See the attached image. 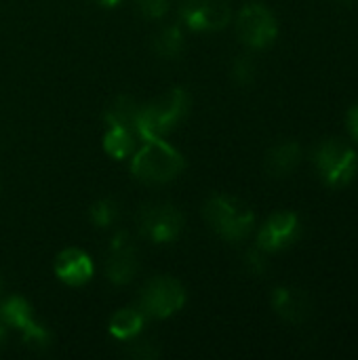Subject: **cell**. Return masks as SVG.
<instances>
[{"mask_svg":"<svg viewBox=\"0 0 358 360\" xmlns=\"http://www.w3.org/2000/svg\"><path fill=\"white\" fill-rule=\"evenodd\" d=\"M190 93L181 86H175L154 99L148 105L139 108V139L143 137H162L175 124H179L190 112Z\"/></svg>","mask_w":358,"mask_h":360,"instance_id":"obj_2","label":"cell"},{"mask_svg":"<svg viewBox=\"0 0 358 360\" xmlns=\"http://www.w3.org/2000/svg\"><path fill=\"white\" fill-rule=\"evenodd\" d=\"M236 34L241 42L247 44L249 49H266L276 40L279 23L268 6L251 2L243 6V11L236 17Z\"/></svg>","mask_w":358,"mask_h":360,"instance_id":"obj_5","label":"cell"},{"mask_svg":"<svg viewBox=\"0 0 358 360\" xmlns=\"http://www.w3.org/2000/svg\"><path fill=\"white\" fill-rule=\"evenodd\" d=\"M55 274L61 283H65L70 287H80L93 278L95 266H93V259L84 251L65 249L55 259Z\"/></svg>","mask_w":358,"mask_h":360,"instance_id":"obj_11","label":"cell"},{"mask_svg":"<svg viewBox=\"0 0 358 360\" xmlns=\"http://www.w3.org/2000/svg\"><path fill=\"white\" fill-rule=\"evenodd\" d=\"M232 78L236 84H251L255 78V63L247 55H241L232 63Z\"/></svg>","mask_w":358,"mask_h":360,"instance_id":"obj_19","label":"cell"},{"mask_svg":"<svg viewBox=\"0 0 358 360\" xmlns=\"http://www.w3.org/2000/svg\"><path fill=\"white\" fill-rule=\"evenodd\" d=\"M245 268H247L251 274H255V276H260V274L266 272V259H264V255H262V249L249 251V253L245 255Z\"/></svg>","mask_w":358,"mask_h":360,"instance_id":"obj_22","label":"cell"},{"mask_svg":"<svg viewBox=\"0 0 358 360\" xmlns=\"http://www.w3.org/2000/svg\"><path fill=\"white\" fill-rule=\"evenodd\" d=\"M314 167L329 188H344L357 177L358 156L342 139H325L314 150Z\"/></svg>","mask_w":358,"mask_h":360,"instance_id":"obj_4","label":"cell"},{"mask_svg":"<svg viewBox=\"0 0 358 360\" xmlns=\"http://www.w3.org/2000/svg\"><path fill=\"white\" fill-rule=\"evenodd\" d=\"M184 226L181 213L171 205H150L139 213V230L154 243H171Z\"/></svg>","mask_w":358,"mask_h":360,"instance_id":"obj_8","label":"cell"},{"mask_svg":"<svg viewBox=\"0 0 358 360\" xmlns=\"http://www.w3.org/2000/svg\"><path fill=\"white\" fill-rule=\"evenodd\" d=\"M181 21L196 32L222 30L232 19L228 0H184L179 6Z\"/></svg>","mask_w":358,"mask_h":360,"instance_id":"obj_7","label":"cell"},{"mask_svg":"<svg viewBox=\"0 0 358 360\" xmlns=\"http://www.w3.org/2000/svg\"><path fill=\"white\" fill-rule=\"evenodd\" d=\"M302 150L295 141H283L274 146L266 156V171L272 177H287L300 165Z\"/></svg>","mask_w":358,"mask_h":360,"instance_id":"obj_13","label":"cell"},{"mask_svg":"<svg viewBox=\"0 0 358 360\" xmlns=\"http://www.w3.org/2000/svg\"><path fill=\"white\" fill-rule=\"evenodd\" d=\"M152 49L156 51V55H160L162 59H175L177 55H181L184 51V34L177 25H169L165 27L156 38Z\"/></svg>","mask_w":358,"mask_h":360,"instance_id":"obj_17","label":"cell"},{"mask_svg":"<svg viewBox=\"0 0 358 360\" xmlns=\"http://www.w3.org/2000/svg\"><path fill=\"white\" fill-rule=\"evenodd\" d=\"M186 304V289L171 276H158L150 281L141 291V310L146 316L167 319L179 312Z\"/></svg>","mask_w":358,"mask_h":360,"instance_id":"obj_6","label":"cell"},{"mask_svg":"<svg viewBox=\"0 0 358 360\" xmlns=\"http://www.w3.org/2000/svg\"><path fill=\"white\" fill-rule=\"evenodd\" d=\"M186 167L184 156L162 137H143L141 148L133 152L131 171L139 181L167 184L175 179Z\"/></svg>","mask_w":358,"mask_h":360,"instance_id":"obj_1","label":"cell"},{"mask_svg":"<svg viewBox=\"0 0 358 360\" xmlns=\"http://www.w3.org/2000/svg\"><path fill=\"white\" fill-rule=\"evenodd\" d=\"M4 340H6V333H4V327L0 325V350H2V346H4Z\"/></svg>","mask_w":358,"mask_h":360,"instance_id":"obj_25","label":"cell"},{"mask_svg":"<svg viewBox=\"0 0 358 360\" xmlns=\"http://www.w3.org/2000/svg\"><path fill=\"white\" fill-rule=\"evenodd\" d=\"M2 289H4V281H2V276H0V293H2Z\"/></svg>","mask_w":358,"mask_h":360,"instance_id":"obj_26","label":"cell"},{"mask_svg":"<svg viewBox=\"0 0 358 360\" xmlns=\"http://www.w3.org/2000/svg\"><path fill=\"white\" fill-rule=\"evenodd\" d=\"M300 217L291 211L274 213L257 234V249L264 253H276L291 247L300 238Z\"/></svg>","mask_w":358,"mask_h":360,"instance_id":"obj_9","label":"cell"},{"mask_svg":"<svg viewBox=\"0 0 358 360\" xmlns=\"http://www.w3.org/2000/svg\"><path fill=\"white\" fill-rule=\"evenodd\" d=\"M203 215L207 224L230 243L245 240L255 226L253 211L232 196H211L203 207Z\"/></svg>","mask_w":358,"mask_h":360,"instance_id":"obj_3","label":"cell"},{"mask_svg":"<svg viewBox=\"0 0 358 360\" xmlns=\"http://www.w3.org/2000/svg\"><path fill=\"white\" fill-rule=\"evenodd\" d=\"M272 306L279 316H283L289 323H304L310 316L312 304L310 297L295 289V287H281L272 295Z\"/></svg>","mask_w":358,"mask_h":360,"instance_id":"obj_12","label":"cell"},{"mask_svg":"<svg viewBox=\"0 0 358 360\" xmlns=\"http://www.w3.org/2000/svg\"><path fill=\"white\" fill-rule=\"evenodd\" d=\"M139 270L137 247L127 232H118L112 240L110 255L106 262V274L114 285H127Z\"/></svg>","mask_w":358,"mask_h":360,"instance_id":"obj_10","label":"cell"},{"mask_svg":"<svg viewBox=\"0 0 358 360\" xmlns=\"http://www.w3.org/2000/svg\"><path fill=\"white\" fill-rule=\"evenodd\" d=\"M348 131H350V135L354 137L358 141V103L354 108H350V112H348Z\"/></svg>","mask_w":358,"mask_h":360,"instance_id":"obj_23","label":"cell"},{"mask_svg":"<svg viewBox=\"0 0 358 360\" xmlns=\"http://www.w3.org/2000/svg\"><path fill=\"white\" fill-rule=\"evenodd\" d=\"M93 2H97L99 6H108V8H110V6H116L120 0H93Z\"/></svg>","mask_w":358,"mask_h":360,"instance_id":"obj_24","label":"cell"},{"mask_svg":"<svg viewBox=\"0 0 358 360\" xmlns=\"http://www.w3.org/2000/svg\"><path fill=\"white\" fill-rule=\"evenodd\" d=\"M89 215H91V221H93L97 228H110V226L118 219L120 207H118L112 198H101V200H97V202L91 207Z\"/></svg>","mask_w":358,"mask_h":360,"instance_id":"obj_18","label":"cell"},{"mask_svg":"<svg viewBox=\"0 0 358 360\" xmlns=\"http://www.w3.org/2000/svg\"><path fill=\"white\" fill-rule=\"evenodd\" d=\"M0 319H2L4 325L15 327V329H19L21 333L36 325V321H34V316H32L30 304H27L23 297H17V295L6 297V300L0 304Z\"/></svg>","mask_w":358,"mask_h":360,"instance_id":"obj_16","label":"cell"},{"mask_svg":"<svg viewBox=\"0 0 358 360\" xmlns=\"http://www.w3.org/2000/svg\"><path fill=\"white\" fill-rule=\"evenodd\" d=\"M127 344H129V348H127V354L129 356H133V359H154V356H158V352H156V348L150 344V342H133V340H124Z\"/></svg>","mask_w":358,"mask_h":360,"instance_id":"obj_21","label":"cell"},{"mask_svg":"<svg viewBox=\"0 0 358 360\" xmlns=\"http://www.w3.org/2000/svg\"><path fill=\"white\" fill-rule=\"evenodd\" d=\"M171 0H137V8L148 19H160L167 15Z\"/></svg>","mask_w":358,"mask_h":360,"instance_id":"obj_20","label":"cell"},{"mask_svg":"<svg viewBox=\"0 0 358 360\" xmlns=\"http://www.w3.org/2000/svg\"><path fill=\"white\" fill-rule=\"evenodd\" d=\"M137 131H133L131 127L118 124V122H108V131L103 137V148L106 152L116 158L122 160L127 156H131L135 152V141H137Z\"/></svg>","mask_w":358,"mask_h":360,"instance_id":"obj_14","label":"cell"},{"mask_svg":"<svg viewBox=\"0 0 358 360\" xmlns=\"http://www.w3.org/2000/svg\"><path fill=\"white\" fill-rule=\"evenodd\" d=\"M143 323H146V314L141 308H122L118 310L112 321H110V333L124 342V340H133L141 333L143 329Z\"/></svg>","mask_w":358,"mask_h":360,"instance_id":"obj_15","label":"cell"}]
</instances>
